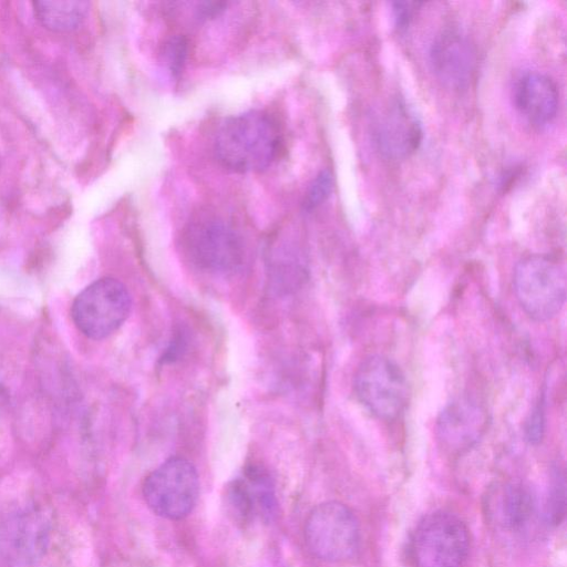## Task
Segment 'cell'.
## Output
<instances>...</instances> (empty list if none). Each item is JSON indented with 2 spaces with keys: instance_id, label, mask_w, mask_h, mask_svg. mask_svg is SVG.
I'll use <instances>...</instances> for the list:
<instances>
[{
  "instance_id": "1",
  "label": "cell",
  "mask_w": 567,
  "mask_h": 567,
  "mask_svg": "<svg viewBox=\"0 0 567 567\" xmlns=\"http://www.w3.org/2000/svg\"><path fill=\"white\" fill-rule=\"evenodd\" d=\"M282 148V133L267 112L248 111L228 117L215 138V153L227 168L260 172L269 167Z\"/></svg>"
},
{
  "instance_id": "2",
  "label": "cell",
  "mask_w": 567,
  "mask_h": 567,
  "mask_svg": "<svg viewBox=\"0 0 567 567\" xmlns=\"http://www.w3.org/2000/svg\"><path fill=\"white\" fill-rule=\"evenodd\" d=\"M566 272L554 258L529 255L515 266L513 288L524 312L535 321L555 318L566 300Z\"/></svg>"
},
{
  "instance_id": "3",
  "label": "cell",
  "mask_w": 567,
  "mask_h": 567,
  "mask_svg": "<svg viewBox=\"0 0 567 567\" xmlns=\"http://www.w3.org/2000/svg\"><path fill=\"white\" fill-rule=\"evenodd\" d=\"M132 298L124 284L104 277L89 285L74 299L71 316L87 338L100 340L116 331L127 319Z\"/></svg>"
},
{
  "instance_id": "4",
  "label": "cell",
  "mask_w": 567,
  "mask_h": 567,
  "mask_svg": "<svg viewBox=\"0 0 567 567\" xmlns=\"http://www.w3.org/2000/svg\"><path fill=\"white\" fill-rule=\"evenodd\" d=\"M354 392L362 405L375 417L393 421L404 411L409 384L401 368L390 358L371 354L354 374Z\"/></svg>"
},
{
  "instance_id": "5",
  "label": "cell",
  "mask_w": 567,
  "mask_h": 567,
  "mask_svg": "<svg viewBox=\"0 0 567 567\" xmlns=\"http://www.w3.org/2000/svg\"><path fill=\"white\" fill-rule=\"evenodd\" d=\"M305 539L317 558L332 563L344 561L359 549V524L344 504L324 502L309 513L305 524Z\"/></svg>"
},
{
  "instance_id": "6",
  "label": "cell",
  "mask_w": 567,
  "mask_h": 567,
  "mask_svg": "<svg viewBox=\"0 0 567 567\" xmlns=\"http://www.w3.org/2000/svg\"><path fill=\"white\" fill-rule=\"evenodd\" d=\"M199 481L194 465L174 456L155 468L144 481L143 496L158 516L177 520L186 517L198 498Z\"/></svg>"
},
{
  "instance_id": "7",
  "label": "cell",
  "mask_w": 567,
  "mask_h": 567,
  "mask_svg": "<svg viewBox=\"0 0 567 567\" xmlns=\"http://www.w3.org/2000/svg\"><path fill=\"white\" fill-rule=\"evenodd\" d=\"M470 547L465 524L454 514L434 512L416 526L411 553L417 567H461Z\"/></svg>"
},
{
  "instance_id": "8",
  "label": "cell",
  "mask_w": 567,
  "mask_h": 567,
  "mask_svg": "<svg viewBox=\"0 0 567 567\" xmlns=\"http://www.w3.org/2000/svg\"><path fill=\"white\" fill-rule=\"evenodd\" d=\"M184 247L198 268L218 274L237 270L245 256L239 234L225 220L202 217L189 224L184 234Z\"/></svg>"
},
{
  "instance_id": "9",
  "label": "cell",
  "mask_w": 567,
  "mask_h": 567,
  "mask_svg": "<svg viewBox=\"0 0 567 567\" xmlns=\"http://www.w3.org/2000/svg\"><path fill=\"white\" fill-rule=\"evenodd\" d=\"M49 537L50 519L38 504L20 506L0 520V553L16 566H31L40 560Z\"/></svg>"
},
{
  "instance_id": "10",
  "label": "cell",
  "mask_w": 567,
  "mask_h": 567,
  "mask_svg": "<svg viewBox=\"0 0 567 567\" xmlns=\"http://www.w3.org/2000/svg\"><path fill=\"white\" fill-rule=\"evenodd\" d=\"M373 143L382 157L400 161L412 155L423 138L421 122L401 97H391L374 114Z\"/></svg>"
},
{
  "instance_id": "11",
  "label": "cell",
  "mask_w": 567,
  "mask_h": 567,
  "mask_svg": "<svg viewBox=\"0 0 567 567\" xmlns=\"http://www.w3.org/2000/svg\"><path fill=\"white\" fill-rule=\"evenodd\" d=\"M488 425L486 408L476 399L461 395L440 412L435 432L441 446L451 454L473 447L485 434Z\"/></svg>"
},
{
  "instance_id": "12",
  "label": "cell",
  "mask_w": 567,
  "mask_h": 567,
  "mask_svg": "<svg viewBox=\"0 0 567 567\" xmlns=\"http://www.w3.org/2000/svg\"><path fill=\"white\" fill-rule=\"evenodd\" d=\"M231 514L243 523L270 522L276 515L277 499L269 473L258 465H250L233 480L226 489Z\"/></svg>"
},
{
  "instance_id": "13",
  "label": "cell",
  "mask_w": 567,
  "mask_h": 567,
  "mask_svg": "<svg viewBox=\"0 0 567 567\" xmlns=\"http://www.w3.org/2000/svg\"><path fill=\"white\" fill-rule=\"evenodd\" d=\"M429 61L437 80L453 90L471 83L477 66V51L467 35L457 30H444L433 40Z\"/></svg>"
},
{
  "instance_id": "14",
  "label": "cell",
  "mask_w": 567,
  "mask_h": 567,
  "mask_svg": "<svg viewBox=\"0 0 567 567\" xmlns=\"http://www.w3.org/2000/svg\"><path fill=\"white\" fill-rule=\"evenodd\" d=\"M513 101L517 112L528 123L543 126L550 123L557 114L559 92L548 75L529 71L517 78Z\"/></svg>"
},
{
  "instance_id": "15",
  "label": "cell",
  "mask_w": 567,
  "mask_h": 567,
  "mask_svg": "<svg viewBox=\"0 0 567 567\" xmlns=\"http://www.w3.org/2000/svg\"><path fill=\"white\" fill-rule=\"evenodd\" d=\"M486 514L497 525L517 529L533 515L535 503L530 491L518 483L493 487L486 496Z\"/></svg>"
},
{
  "instance_id": "16",
  "label": "cell",
  "mask_w": 567,
  "mask_h": 567,
  "mask_svg": "<svg viewBox=\"0 0 567 567\" xmlns=\"http://www.w3.org/2000/svg\"><path fill=\"white\" fill-rule=\"evenodd\" d=\"M32 4L41 24L55 32L76 29L90 10L87 1H34Z\"/></svg>"
},
{
  "instance_id": "17",
  "label": "cell",
  "mask_w": 567,
  "mask_h": 567,
  "mask_svg": "<svg viewBox=\"0 0 567 567\" xmlns=\"http://www.w3.org/2000/svg\"><path fill=\"white\" fill-rule=\"evenodd\" d=\"M162 61L173 78H178L184 70L188 56V42L183 35L168 38L162 47Z\"/></svg>"
},
{
  "instance_id": "18",
  "label": "cell",
  "mask_w": 567,
  "mask_h": 567,
  "mask_svg": "<svg viewBox=\"0 0 567 567\" xmlns=\"http://www.w3.org/2000/svg\"><path fill=\"white\" fill-rule=\"evenodd\" d=\"M565 476L559 468H555L550 482L546 515L551 524H559L565 515L566 491Z\"/></svg>"
},
{
  "instance_id": "19",
  "label": "cell",
  "mask_w": 567,
  "mask_h": 567,
  "mask_svg": "<svg viewBox=\"0 0 567 567\" xmlns=\"http://www.w3.org/2000/svg\"><path fill=\"white\" fill-rule=\"evenodd\" d=\"M333 178L329 171H321L310 184L303 200V207L312 210L320 206L331 194Z\"/></svg>"
},
{
  "instance_id": "20",
  "label": "cell",
  "mask_w": 567,
  "mask_h": 567,
  "mask_svg": "<svg viewBox=\"0 0 567 567\" xmlns=\"http://www.w3.org/2000/svg\"><path fill=\"white\" fill-rule=\"evenodd\" d=\"M525 436L532 444H538L545 432L544 402L540 400L529 413L525 422Z\"/></svg>"
},
{
  "instance_id": "21",
  "label": "cell",
  "mask_w": 567,
  "mask_h": 567,
  "mask_svg": "<svg viewBox=\"0 0 567 567\" xmlns=\"http://www.w3.org/2000/svg\"><path fill=\"white\" fill-rule=\"evenodd\" d=\"M420 6L422 3L409 1L392 3V12L399 30H404L409 27Z\"/></svg>"
},
{
  "instance_id": "22",
  "label": "cell",
  "mask_w": 567,
  "mask_h": 567,
  "mask_svg": "<svg viewBox=\"0 0 567 567\" xmlns=\"http://www.w3.org/2000/svg\"><path fill=\"white\" fill-rule=\"evenodd\" d=\"M226 7H227V2L206 1V2L198 4V7L196 9V13H197V17H199V18H213L215 16H218L220 12H223Z\"/></svg>"
}]
</instances>
